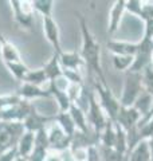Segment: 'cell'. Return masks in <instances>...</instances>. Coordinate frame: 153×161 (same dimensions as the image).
<instances>
[{
  "mask_svg": "<svg viewBox=\"0 0 153 161\" xmlns=\"http://www.w3.org/2000/svg\"><path fill=\"white\" fill-rule=\"evenodd\" d=\"M81 36H82V46H81V57H82L85 66L88 67L90 74H94L95 79H99L102 83H108L105 79V74L101 66V44L97 42L94 35L91 34L88 26V22L82 15L78 14Z\"/></svg>",
  "mask_w": 153,
  "mask_h": 161,
  "instance_id": "1",
  "label": "cell"
},
{
  "mask_svg": "<svg viewBox=\"0 0 153 161\" xmlns=\"http://www.w3.org/2000/svg\"><path fill=\"white\" fill-rule=\"evenodd\" d=\"M93 85H94V93L97 95V99H98L102 110L105 112L106 117L111 122H116L117 115H118L121 109L120 99L114 97V94L111 93L108 83H102L99 79H94Z\"/></svg>",
  "mask_w": 153,
  "mask_h": 161,
  "instance_id": "2",
  "label": "cell"
},
{
  "mask_svg": "<svg viewBox=\"0 0 153 161\" xmlns=\"http://www.w3.org/2000/svg\"><path fill=\"white\" fill-rule=\"evenodd\" d=\"M144 85H142V73L126 71L125 82L122 87V94L120 98V103L124 108H132L136 103L137 98L144 93Z\"/></svg>",
  "mask_w": 153,
  "mask_h": 161,
  "instance_id": "3",
  "label": "cell"
},
{
  "mask_svg": "<svg viewBox=\"0 0 153 161\" xmlns=\"http://www.w3.org/2000/svg\"><path fill=\"white\" fill-rule=\"evenodd\" d=\"M86 118H88L90 129L99 137L101 132L108 125L109 118L106 117L105 112L102 110L94 90H89V93H88V112H86Z\"/></svg>",
  "mask_w": 153,
  "mask_h": 161,
  "instance_id": "4",
  "label": "cell"
},
{
  "mask_svg": "<svg viewBox=\"0 0 153 161\" xmlns=\"http://www.w3.org/2000/svg\"><path fill=\"white\" fill-rule=\"evenodd\" d=\"M24 132L23 122L0 121V154L16 147Z\"/></svg>",
  "mask_w": 153,
  "mask_h": 161,
  "instance_id": "5",
  "label": "cell"
},
{
  "mask_svg": "<svg viewBox=\"0 0 153 161\" xmlns=\"http://www.w3.org/2000/svg\"><path fill=\"white\" fill-rule=\"evenodd\" d=\"M9 6L12 9V16L18 26L26 30V31H31L34 27V7L32 2L30 0H11Z\"/></svg>",
  "mask_w": 153,
  "mask_h": 161,
  "instance_id": "6",
  "label": "cell"
},
{
  "mask_svg": "<svg viewBox=\"0 0 153 161\" xmlns=\"http://www.w3.org/2000/svg\"><path fill=\"white\" fill-rule=\"evenodd\" d=\"M47 138H48V147L50 150L53 152H65L69 150L70 144H71V137H69L67 134L63 132V129L59 125L53 121L47 125Z\"/></svg>",
  "mask_w": 153,
  "mask_h": 161,
  "instance_id": "7",
  "label": "cell"
},
{
  "mask_svg": "<svg viewBox=\"0 0 153 161\" xmlns=\"http://www.w3.org/2000/svg\"><path fill=\"white\" fill-rule=\"evenodd\" d=\"M43 32H44V36L47 39V42L53 47L54 54L59 55L63 51L62 44H60V32H59L58 23L55 22V19L53 16L43 18Z\"/></svg>",
  "mask_w": 153,
  "mask_h": 161,
  "instance_id": "8",
  "label": "cell"
},
{
  "mask_svg": "<svg viewBox=\"0 0 153 161\" xmlns=\"http://www.w3.org/2000/svg\"><path fill=\"white\" fill-rule=\"evenodd\" d=\"M53 121H54V115H46L43 113H40L37 109V106H34L30 114L27 115V118L23 121V125L27 132L37 133L39 130L46 129L47 125L50 122H53Z\"/></svg>",
  "mask_w": 153,
  "mask_h": 161,
  "instance_id": "9",
  "label": "cell"
},
{
  "mask_svg": "<svg viewBox=\"0 0 153 161\" xmlns=\"http://www.w3.org/2000/svg\"><path fill=\"white\" fill-rule=\"evenodd\" d=\"M141 118H142V115L136 108H133V106L132 108L121 106L120 113H118V115H117V119H116L114 124L120 125L125 132H128V130H130L132 128L137 126L139 122L141 121Z\"/></svg>",
  "mask_w": 153,
  "mask_h": 161,
  "instance_id": "10",
  "label": "cell"
},
{
  "mask_svg": "<svg viewBox=\"0 0 153 161\" xmlns=\"http://www.w3.org/2000/svg\"><path fill=\"white\" fill-rule=\"evenodd\" d=\"M15 93L22 99L30 101V102H32L34 99H39V98H51L48 89L39 87V86H35V85H31V83H26V82L20 83Z\"/></svg>",
  "mask_w": 153,
  "mask_h": 161,
  "instance_id": "11",
  "label": "cell"
},
{
  "mask_svg": "<svg viewBox=\"0 0 153 161\" xmlns=\"http://www.w3.org/2000/svg\"><path fill=\"white\" fill-rule=\"evenodd\" d=\"M0 58H2L4 64L23 62L18 47L12 42H9L3 34H0Z\"/></svg>",
  "mask_w": 153,
  "mask_h": 161,
  "instance_id": "12",
  "label": "cell"
},
{
  "mask_svg": "<svg viewBox=\"0 0 153 161\" xmlns=\"http://www.w3.org/2000/svg\"><path fill=\"white\" fill-rule=\"evenodd\" d=\"M125 11H126V2L125 0H117V2H114L113 7H111V9H110V14H109L108 32L110 35H113L114 32L118 31L122 15H124Z\"/></svg>",
  "mask_w": 153,
  "mask_h": 161,
  "instance_id": "13",
  "label": "cell"
},
{
  "mask_svg": "<svg viewBox=\"0 0 153 161\" xmlns=\"http://www.w3.org/2000/svg\"><path fill=\"white\" fill-rule=\"evenodd\" d=\"M59 62L62 70H75L81 71V67L85 66V62L79 51H62L59 54Z\"/></svg>",
  "mask_w": 153,
  "mask_h": 161,
  "instance_id": "14",
  "label": "cell"
},
{
  "mask_svg": "<svg viewBox=\"0 0 153 161\" xmlns=\"http://www.w3.org/2000/svg\"><path fill=\"white\" fill-rule=\"evenodd\" d=\"M69 113L73 118L74 124H75V128H76V132H81V133H90L93 130L90 129L89 126V122H88V118H86V113L83 112V109L76 103H71V106L69 109Z\"/></svg>",
  "mask_w": 153,
  "mask_h": 161,
  "instance_id": "15",
  "label": "cell"
},
{
  "mask_svg": "<svg viewBox=\"0 0 153 161\" xmlns=\"http://www.w3.org/2000/svg\"><path fill=\"white\" fill-rule=\"evenodd\" d=\"M106 47L113 55H130V57H134L137 53V43L124 42V40L111 39L106 43Z\"/></svg>",
  "mask_w": 153,
  "mask_h": 161,
  "instance_id": "16",
  "label": "cell"
},
{
  "mask_svg": "<svg viewBox=\"0 0 153 161\" xmlns=\"http://www.w3.org/2000/svg\"><path fill=\"white\" fill-rule=\"evenodd\" d=\"M150 158H152V149L148 140L139 142L126 154V161H150Z\"/></svg>",
  "mask_w": 153,
  "mask_h": 161,
  "instance_id": "17",
  "label": "cell"
},
{
  "mask_svg": "<svg viewBox=\"0 0 153 161\" xmlns=\"http://www.w3.org/2000/svg\"><path fill=\"white\" fill-rule=\"evenodd\" d=\"M34 145H35V133L27 132V130H26V132L23 133V136L20 137L18 145H16L18 156L28 158L30 154H31V152H32V149H34Z\"/></svg>",
  "mask_w": 153,
  "mask_h": 161,
  "instance_id": "18",
  "label": "cell"
},
{
  "mask_svg": "<svg viewBox=\"0 0 153 161\" xmlns=\"http://www.w3.org/2000/svg\"><path fill=\"white\" fill-rule=\"evenodd\" d=\"M43 70L48 78V82H53V80H55L57 78L62 77L63 70H62V66H60V62H59V55L53 53L51 58L48 59V62L43 66Z\"/></svg>",
  "mask_w": 153,
  "mask_h": 161,
  "instance_id": "19",
  "label": "cell"
},
{
  "mask_svg": "<svg viewBox=\"0 0 153 161\" xmlns=\"http://www.w3.org/2000/svg\"><path fill=\"white\" fill-rule=\"evenodd\" d=\"M116 138H117V130H116V124L109 121L105 129L99 134V144L101 147L105 148H114L116 147Z\"/></svg>",
  "mask_w": 153,
  "mask_h": 161,
  "instance_id": "20",
  "label": "cell"
},
{
  "mask_svg": "<svg viewBox=\"0 0 153 161\" xmlns=\"http://www.w3.org/2000/svg\"><path fill=\"white\" fill-rule=\"evenodd\" d=\"M54 121L57 122L60 128L63 129V132L69 136V137H73L76 132L75 124L69 112H59L58 114L54 115Z\"/></svg>",
  "mask_w": 153,
  "mask_h": 161,
  "instance_id": "21",
  "label": "cell"
},
{
  "mask_svg": "<svg viewBox=\"0 0 153 161\" xmlns=\"http://www.w3.org/2000/svg\"><path fill=\"white\" fill-rule=\"evenodd\" d=\"M23 82L31 83V85H35V86H39V87H43V85L50 83L47 75H46L44 70H43V67H42V69H35V70L30 69ZM23 82H22V83H23Z\"/></svg>",
  "mask_w": 153,
  "mask_h": 161,
  "instance_id": "22",
  "label": "cell"
},
{
  "mask_svg": "<svg viewBox=\"0 0 153 161\" xmlns=\"http://www.w3.org/2000/svg\"><path fill=\"white\" fill-rule=\"evenodd\" d=\"M4 66L7 67V70L9 71V74L12 75V77L18 80L19 83H22L24 78H26V75H27L28 73V67L26 66V63L24 62H16V63H6Z\"/></svg>",
  "mask_w": 153,
  "mask_h": 161,
  "instance_id": "23",
  "label": "cell"
},
{
  "mask_svg": "<svg viewBox=\"0 0 153 161\" xmlns=\"http://www.w3.org/2000/svg\"><path fill=\"white\" fill-rule=\"evenodd\" d=\"M98 150L102 161H126V156L120 153L114 148H105L98 145Z\"/></svg>",
  "mask_w": 153,
  "mask_h": 161,
  "instance_id": "24",
  "label": "cell"
},
{
  "mask_svg": "<svg viewBox=\"0 0 153 161\" xmlns=\"http://www.w3.org/2000/svg\"><path fill=\"white\" fill-rule=\"evenodd\" d=\"M53 0H32V7L34 11L40 14L43 18L46 16H53V8H54Z\"/></svg>",
  "mask_w": 153,
  "mask_h": 161,
  "instance_id": "25",
  "label": "cell"
},
{
  "mask_svg": "<svg viewBox=\"0 0 153 161\" xmlns=\"http://www.w3.org/2000/svg\"><path fill=\"white\" fill-rule=\"evenodd\" d=\"M150 106H152V95H150V94H148L146 92L142 93L140 97L137 98L136 103L133 105V108H136V109L141 113L142 118L146 117V114L149 113ZM142 118H141V119H142Z\"/></svg>",
  "mask_w": 153,
  "mask_h": 161,
  "instance_id": "26",
  "label": "cell"
},
{
  "mask_svg": "<svg viewBox=\"0 0 153 161\" xmlns=\"http://www.w3.org/2000/svg\"><path fill=\"white\" fill-rule=\"evenodd\" d=\"M134 62V57L130 55H113V66L118 71H129Z\"/></svg>",
  "mask_w": 153,
  "mask_h": 161,
  "instance_id": "27",
  "label": "cell"
},
{
  "mask_svg": "<svg viewBox=\"0 0 153 161\" xmlns=\"http://www.w3.org/2000/svg\"><path fill=\"white\" fill-rule=\"evenodd\" d=\"M142 85H144L145 92L153 97V67L152 66H148L142 71Z\"/></svg>",
  "mask_w": 153,
  "mask_h": 161,
  "instance_id": "28",
  "label": "cell"
},
{
  "mask_svg": "<svg viewBox=\"0 0 153 161\" xmlns=\"http://www.w3.org/2000/svg\"><path fill=\"white\" fill-rule=\"evenodd\" d=\"M16 157H18V148L15 147L0 154V161H14Z\"/></svg>",
  "mask_w": 153,
  "mask_h": 161,
  "instance_id": "29",
  "label": "cell"
},
{
  "mask_svg": "<svg viewBox=\"0 0 153 161\" xmlns=\"http://www.w3.org/2000/svg\"><path fill=\"white\" fill-rule=\"evenodd\" d=\"M144 23H145V27H144V35H142V36L153 39V19L146 20Z\"/></svg>",
  "mask_w": 153,
  "mask_h": 161,
  "instance_id": "30",
  "label": "cell"
},
{
  "mask_svg": "<svg viewBox=\"0 0 153 161\" xmlns=\"http://www.w3.org/2000/svg\"><path fill=\"white\" fill-rule=\"evenodd\" d=\"M44 161H66V160L60 152H53V150H50Z\"/></svg>",
  "mask_w": 153,
  "mask_h": 161,
  "instance_id": "31",
  "label": "cell"
},
{
  "mask_svg": "<svg viewBox=\"0 0 153 161\" xmlns=\"http://www.w3.org/2000/svg\"><path fill=\"white\" fill-rule=\"evenodd\" d=\"M153 118V97H152V106H150V110H149V113L146 114V117H144L139 124H144V122H148V121H150Z\"/></svg>",
  "mask_w": 153,
  "mask_h": 161,
  "instance_id": "32",
  "label": "cell"
},
{
  "mask_svg": "<svg viewBox=\"0 0 153 161\" xmlns=\"http://www.w3.org/2000/svg\"><path fill=\"white\" fill-rule=\"evenodd\" d=\"M14 161H30L28 158H26V157H20V156H18L16 158H15Z\"/></svg>",
  "mask_w": 153,
  "mask_h": 161,
  "instance_id": "33",
  "label": "cell"
},
{
  "mask_svg": "<svg viewBox=\"0 0 153 161\" xmlns=\"http://www.w3.org/2000/svg\"><path fill=\"white\" fill-rule=\"evenodd\" d=\"M3 112H4V109L0 106V121H2V115H3Z\"/></svg>",
  "mask_w": 153,
  "mask_h": 161,
  "instance_id": "34",
  "label": "cell"
},
{
  "mask_svg": "<svg viewBox=\"0 0 153 161\" xmlns=\"http://www.w3.org/2000/svg\"><path fill=\"white\" fill-rule=\"evenodd\" d=\"M150 66L153 67V55H152V62H150Z\"/></svg>",
  "mask_w": 153,
  "mask_h": 161,
  "instance_id": "35",
  "label": "cell"
},
{
  "mask_svg": "<svg viewBox=\"0 0 153 161\" xmlns=\"http://www.w3.org/2000/svg\"><path fill=\"white\" fill-rule=\"evenodd\" d=\"M150 161H153V149H152V158H150Z\"/></svg>",
  "mask_w": 153,
  "mask_h": 161,
  "instance_id": "36",
  "label": "cell"
}]
</instances>
